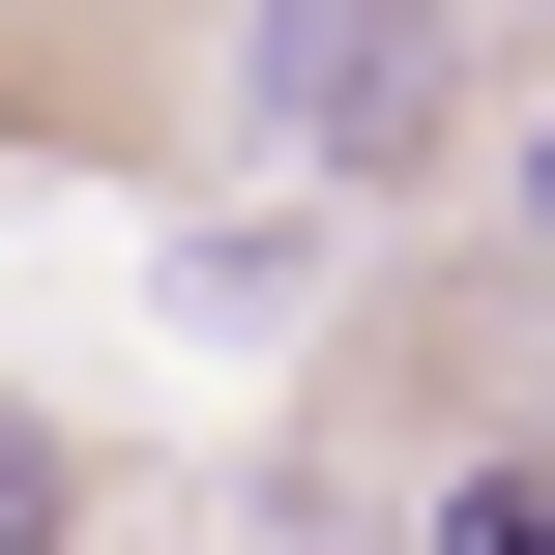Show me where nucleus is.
<instances>
[{
    "label": "nucleus",
    "mask_w": 555,
    "mask_h": 555,
    "mask_svg": "<svg viewBox=\"0 0 555 555\" xmlns=\"http://www.w3.org/2000/svg\"><path fill=\"white\" fill-rule=\"evenodd\" d=\"M234 117H263L293 176H410V146L468 117V0H263V29H234Z\"/></svg>",
    "instance_id": "obj_1"
},
{
    "label": "nucleus",
    "mask_w": 555,
    "mask_h": 555,
    "mask_svg": "<svg viewBox=\"0 0 555 555\" xmlns=\"http://www.w3.org/2000/svg\"><path fill=\"white\" fill-rule=\"evenodd\" d=\"M88 527V468H59V410H0V555H59Z\"/></svg>",
    "instance_id": "obj_2"
},
{
    "label": "nucleus",
    "mask_w": 555,
    "mask_h": 555,
    "mask_svg": "<svg viewBox=\"0 0 555 555\" xmlns=\"http://www.w3.org/2000/svg\"><path fill=\"white\" fill-rule=\"evenodd\" d=\"M439 555H555V468H468V498H439Z\"/></svg>",
    "instance_id": "obj_3"
},
{
    "label": "nucleus",
    "mask_w": 555,
    "mask_h": 555,
    "mask_svg": "<svg viewBox=\"0 0 555 555\" xmlns=\"http://www.w3.org/2000/svg\"><path fill=\"white\" fill-rule=\"evenodd\" d=\"M527 234H555V146H527Z\"/></svg>",
    "instance_id": "obj_4"
}]
</instances>
